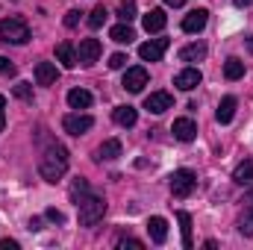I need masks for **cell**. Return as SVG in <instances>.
<instances>
[{"label":"cell","instance_id":"obj_1","mask_svg":"<svg viewBox=\"0 0 253 250\" xmlns=\"http://www.w3.org/2000/svg\"><path fill=\"white\" fill-rule=\"evenodd\" d=\"M65 171H68V150H65L62 144H50L44 153H42V159H39V174H42V180H47V183H59L65 177Z\"/></svg>","mask_w":253,"mask_h":250},{"label":"cell","instance_id":"obj_2","mask_svg":"<svg viewBox=\"0 0 253 250\" xmlns=\"http://www.w3.org/2000/svg\"><path fill=\"white\" fill-rule=\"evenodd\" d=\"M77 209H80V224H83V227H94V224H100L103 215H106V200L97 197V194H91V191H85V194L77 200Z\"/></svg>","mask_w":253,"mask_h":250},{"label":"cell","instance_id":"obj_3","mask_svg":"<svg viewBox=\"0 0 253 250\" xmlns=\"http://www.w3.org/2000/svg\"><path fill=\"white\" fill-rule=\"evenodd\" d=\"M0 42L27 44V42H30V27H27L21 18H3V21H0Z\"/></svg>","mask_w":253,"mask_h":250},{"label":"cell","instance_id":"obj_4","mask_svg":"<svg viewBox=\"0 0 253 250\" xmlns=\"http://www.w3.org/2000/svg\"><path fill=\"white\" fill-rule=\"evenodd\" d=\"M194 186H197V174L189 171V168H180V171L171 174V194L174 197H189Z\"/></svg>","mask_w":253,"mask_h":250},{"label":"cell","instance_id":"obj_5","mask_svg":"<svg viewBox=\"0 0 253 250\" xmlns=\"http://www.w3.org/2000/svg\"><path fill=\"white\" fill-rule=\"evenodd\" d=\"M100 42L97 39H83L80 42V47H77V62L80 65H94L100 59Z\"/></svg>","mask_w":253,"mask_h":250},{"label":"cell","instance_id":"obj_6","mask_svg":"<svg viewBox=\"0 0 253 250\" xmlns=\"http://www.w3.org/2000/svg\"><path fill=\"white\" fill-rule=\"evenodd\" d=\"M91 126H94V118H91V115H80V112L65 115V121H62V129L71 132V135H83V132H88Z\"/></svg>","mask_w":253,"mask_h":250},{"label":"cell","instance_id":"obj_7","mask_svg":"<svg viewBox=\"0 0 253 250\" xmlns=\"http://www.w3.org/2000/svg\"><path fill=\"white\" fill-rule=\"evenodd\" d=\"M171 106H174V97H171L168 91H153V94L144 97V109L153 112V115H162V112H168Z\"/></svg>","mask_w":253,"mask_h":250},{"label":"cell","instance_id":"obj_8","mask_svg":"<svg viewBox=\"0 0 253 250\" xmlns=\"http://www.w3.org/2000/svg\"><path fill=\"white\" fill-rule=\"evenodd\" d=\"M121 85H124L129 94H138V91L147 85V71H144V68H126L124 83H121Z\"/></svg>","mask_w":253,"mask_h":250},{"label":"cell","instance_id":"obj_9","mask_svg":"<svg viewBox=\"0 0 253 250\" xmlns=\"http://www.w3.org/2000/svg\"><path fill=\"white\" fill-rule=\"evenodd\" d=\"M165 50H168V39H156V42H144V44L138 47V56H141L144 62H159Z\"/></svg>","mask_w":253,"mask_h":250},{"label":"cell","instance_id":"obj_10","mask_svg":"<svg viewBox=\"0 0 253 250\" xmlns=\"http://www.w3.org/2000/svg\"><path fill=\"white\" fill-rule=\"evenodd\" d=\"M200 80H203V74H200L197 68H186V71H180V74L174 77V85H177L180 91H194V88L200 85Z\"/></svg>","mask_w":253,"mask_h":250},{"label":"cell","instance_id":"obj_11","mask_svg":"<svg viewBox=\"0 0 253 250\" xmlns=\"http://www.w3.org/2000/svg\"><path fill=\"white\" fill-rule=\"evenodd\" d=\"M171 132H174L177 141H194V135H197V124H194L191 118H177L174 126H171Z\"/></svg>","mask_w":253,"mask_h":250},{"label":"cell","instance_id":"obj_12","mask_svg":"<svg viewBox=\"0 0 253 250\" xmlns=\"http://www.w3.org/2000/svg\"><path fill=\"white\" fill-rule=\"evenodd\" d=\"M206 21H209V12H206V9H194V12H189V15L183 18V30H186V33H200V30L206 27Z\"/></svg>","mask_w":253,"mask_h":250},{"label":"cell","instance_id":"obj_13","mask_svg":"<svg viewBox=\"0 0 253 250\" xmlns=\"http://www.w3.org/2000/svg\"><path fill=\"white\" fill-rule=\"evenodd\" d=\"M56 77H59V71H56L53 62H39L36 65V83H39V85H53Z\"/></svg>","mask_w":253,"mask_h":250},{"label":"cell","instance_id":"obj_14","mask_svg":"<svg viewBox=\"0 0 253 250\" xmlns=\"http://www.w3.org/2000/svg\"><path fill=\"white\" fill-rule=\"evenodd\" d=\"M165 24H168V15H165L162 9H150V12L144 15V30H147V33H162Z\"/></svg>","mask_w":253,"mask_h":250},{"label":"cell","instance_id":"obj_15","mask_svg":"<svg viewBox=\"0 0 253 250\" xmlns=\"http://www.w3.org/2000/svg\"><path fill=\"white\" fill-rule=\"evenodd\" d=\"M236 106H239V100H236L233 94H227V97L218 103V112H215L218 124H230V121H233V115H236Z\"/></svg>","mask_w":253,"mask_h":250},{"label":"cell","instance_id":"obj_16","mask_svg":"<svg viewBox=\"0 0 253 250\" xmlns=\"http://www.w3.org/2000/svg\"><path fill=\"white\" fill-rule=\"evenodd\" d=\"M91 91H85V88H71L68 91V106L71 109H88L91 106Z\"/></svg>","mask_w":253,"mask_h":250},{"label":"cell","instance_id":"obj_17","mask_svg":"<svg viewBox=\"0 0 253 250\" xmlns=\"http://www.w3.org/2000/svg\"><path fill=\"white\" fill-rule=\"evenodd\" d=\"M147 233H150V239L156 242V245H165V239H168V221L165 218H150V224H147Z\"/></svg>","mask_w":253,"mask_h":250},{"label":"cell","instance_id":"obj_18","mask_svg":"<svg viewBox=\"0 0 253 250\" xmlns=\"http://www.w3.org/2000/svg\"><path fill=\"white\" fill-rule=\"evenodd\" d=\"M233 180H236L239 186H245V188L253 186V159H245L242 165H236V171H233Z\"/></svg>","mask_w":253,"mask_h":250},{"label":"cell","instance_id":"obj_19","mask_svg":"<svg viewBox=\"0 0 253 250\" xmlns=\"http://www.w3.org/2000/svg\"><path fill=\"white\" fill-rule=\"evenodd\" d=\"M121 156V141L118 138H109V141H103L100 147H97V162H112V159H118Z\"/></svg>","mask_w":253,"mask_h":250},{"label":"cell","instance_id":"obj_20","mask_svg":"<svg viewBox=\"0 0 253 250\" xmlns=\"http://www.w3.org/2000/svg\"><path fill=\"white\" fill-rule=\"evenodd\" d=\"M56 59L62 62V68H77V47L71 42H62L56 47Z\"/></svg>","mask_w":253,"mask_h":250},{"label":"cell","instance_id":"obj_21","mask_svg":"<svg viewBox=\"0 0 253 250\" xmlns=\"http://www.w3.org/2000/svg\"><path fill=\"white\" fill-rule=\"evenodd\" d=\"M206 56V44L203 42H197V44H186L183 50H180V62H200Z\"/></svg>","mask_w":253,"mask_h":250},{"label":"cell","instance_id":"obj_22","mask_svg":"<svg viewBox=\"0 0 253 250\" xmlns=\"http://www.w3.org/2000/svg\"><path fill=\"white\" fill-rule=\"evenodd\" d=\"M112 118H115V124H118V126H135L138 112H135L132 106H118V109L112 112Z\"/></svg>","mask_w":253,"mask_h":250},{"label":"cell","instance_id":"obj_23","mask_svg":"<svg viewBox=\"0 0 253 250\" xmlns=\"http://www.w3.org/2000/svg\"><path fill=\"white\" fill-rule=\"evenodd\" d=\"M109 39H112V42H118V44H129V42L135 39V33H132V27H129V24L121 21L118 27H112V30H109Z\"/></svg>","mask_w":253,"mask_h":250},{"label":"cell","instance_id":"obj_24","mask_svg":"<svg viewBox=\"0 0 253 250\" xmlns=\"http://www.w3.org/2000/svg\"><path fill=\"white\" fill-rule=\"evenodd\" d=\"M177 221H180V230H183V248L191 250L194 248V242H191V215L180 209V212H177Z\"/></svg>","mask_w":253,"mask_h":250},{"label":"cell","instance_id":"obj_25","mask_svg":"<svg viewBox=\"0 0 253 250\" xmlns=\"http://www.w3.org/2000/svg\"><path fill=\"white\" fill-rule=\"evenodd\" d=\"M224 77H227V80H242V77H245V62L236 59V56L227 59V62H224Z\"/></svg>","mask_w":253,"mask_h":250},{"label":"cell","instance_id":"obj_26","mask_svg":"<svg viewBox=\"0 0 253 250\" xmlns=\"http://www.w3.org/2000/svg\"><path fill=\"white\" fill-rule=\"evenodd\" d=\"M239 233H242V236H253V200L245 206V212H242V218H239Z\"/></svg>","mask_w":253,"mask_h":250},{"label":"cell","instance_id":"obj_27","mask_svg":"<svg viewBox=\"0 0 253 250\" xmlns=\"http://www.w3.org/2000/svg\"><path fill=\"white\" fill-rule=\"evenodd\" d=\"M106 18H109V12H106V6L100 3V6L91 9V15H88V27H91V30H100V27L106 24Z\"/></svg>","mask_w":253,"mask_h":250},{"label":"cell","instance_id":"obj_28","mask_svg":"<svg viewBox=\"0 0 253 250\" xmlns=\"http://www.w3.org/2000/svg\"><path fill=\"white\" fill-rule=\"evenodd\" d=\"M118 18H121L124 24H129V21L135 18V0H121V3H118Z\"/></svg>","mask_w":253,"mask_h":250},{"label":"cell","instance_id":"obj_29","mask_svg":"<svg viewBox=\"0 0 253 250\" xmlns=\"http://www.w3.org/2000/svg\"><path fill=\"white\" fill-rule=\"evenodd\" d=\"M85 191H88V183H85L83 177H77V180H74V186H71V200L77 203V200H80V197H83Z\"/></svg>","mask_w":253,"mask_h":250},{"label":"cell","instance_id":"obj_30","mask_svg":"<svg viewBox=\"0 0 253 250\" xmlns=\"http://www.w3.org/2000/svg\"><path fill=\"white\" fill-rule=\"evenodd\" d=\"M12 94L21 97V100H33V85H30V83H18V85L12 88Z\"/></svg>","mask_w":253,"mask_h":250},{"label":"cell","instance_id":"obj_31","mask_svg":"<svg viewBox=\"0 0 253 250\" xmlns=\"http://www.w3.org/2000/svg\"><path fill=\"white\" fill-rule=\"evenodd\" d=\"M124 65H126V56H124V53H112V56H109V68H112V71H121Z\"/></svg>","mask_w":253,"mask_h":250},{"label":"cell","instance_id":"obj_32","mask_svg":"<svg viewBox=\"0 0 253 250\" xmlns=\"http://www.w3.org/2000/svg\"><path fill=\"white\" fill-rule=\"evenodd\" d=\"M15 71H18L15 65L9 62L6 56H0V74H3V77H15Z\"/></svg>","mask_w":253,"mask_h":250},{"label":"cell","instance_id":"obj_33","mask_svg":"<svg viewBox=\"0 0 253 250\" xmlns=\"http://www.w3.org/2000/svg\"><path fill=\"white\" fill-rule=\"evenodd\" d=\"M77 24H80V12H77V9H71V12L65 15V27H71V30H74Z\"/></svg>","mask_w":253,"mask_h":250},{"label":"cell","instance_id":"obj_34","mask_svg":"<svg viewBox=\"0 0 253 250\" xmlns=\"http://www.w3.org/2000/svg\"><path fill=\"white\" fill-rule=\"evenodd\" d=\"M118 248H135V250H141L144 248V245H141V242H138V239H121V242H118Z\"/></svg>","mask_w":253,"mask_h":250},{"label":"cell","instance_id":"obj_35","mask_svg":"<svg viewBox=\"0 0 253 250\" xmlns=\"http://www.w3.org/2000/svg\"><path fill=\"white\" fill-rule=\"evenodd\" d=\"M47 221H53V224H65V215L59 209H47Z\"/></svg>","mask_w":253,"mask_h":250},{"label":"cell","instance_id":"obj_36","mask_svg":"<svg viewBox=\"0 0 253 250\" xmlns=\"http://www.w3.org/2000/svg\"><path fill=\"white\" fill-rule=\"evenodd\" d=\"M3 126H6V97L0 94V132H3Z\"/></svg>","mask_w":253,"mask_h":250},{"label":"cell","instance_id":"obj_37","mask_svg":"<svg viewBox=\"0 0 253 250\" xmlns=\"http://www.w3.org/2000/svg\"><path fill=\"white\" fill-rule=\"evenodd\" d=\"M0 250H18V242H12V239H3V242H0Z\"/></svg>","mask_w":253,"mask_h":250},{"label":"cell","instance_id":"obj_38","mask_svg":"<svg viewBox=\"0 0 253 250\" xmlns=\"http://www.w3.org/2000/svg\"><path fill=\"white\" fill-rule=\"evenodd\" d=\"M165 3H168V6H174V9H177V6H183V3H186V0H165Z\"/></svg>","mask_w":253,"mask_h":250},{"label":"cell","instance_id":"obj_39","mask_svg":"<svg viewBox=\"0 0 253 250\" xmlns=\"http://www.w3.org/2000/svg\"><path fill=\"white\" fill-rule=\"evenodd\" d=\"M253 0H236V6H239V9H245V6H251Z\"/></svg>","mask_w":253,"mask_h":250}]
</instances>
